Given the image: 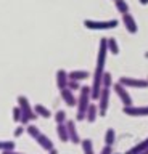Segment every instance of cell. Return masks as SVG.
Segmentation results:
<instances>
[{"instance_id": "4dcf8cb0", "label": "cell", "mask_w": 148, "mask_h": 154, "mask_svg": "<svg viewBox=\"0 0 148 154\" xmlns=\"http://www.w3.org/2000/svg\"><path fill=\"white\" fill-rule=\"evenodd\" d=\"M2 154H23V152H18L15 149H10V151H2Z\"/></svg>"}, {"instance_id": "4fadbf2b", "label": "cell", "mask_w": 148, "mask_h": 154, "mask_svg": "<svg viewBox=\"0 0 148 154\" xmlns=\"http://www.w3.org/2000/svg\"><path fill=\"white\" fill-rule=\"evenodd\" d=\"M36 141H37V144L42 148V149H45V151H50V149H53L55 146H53V141L47 137V135H44V133H40L39 137L36 138Z\"/></svg>"}, {"instance_id": "484cf974", "label": "cell", "mask_w": 148, "mask_h": 154, "mask_svg": "<svg viewBox=\"0 0 148 154\" xmlns=\"http://www.w3.org/2000/svg\"><path fill=\"white\" fill-rule=\"evenodd\" d=\"M55 117V122L56 124H65L66 120H68V117H66V112L63 109H60V111H56V114L53 116Z\"/></svg>"}, {"instance_id": "f1b7e54d", "label": "cell", "mask_w": 148, "mask_h": 154, "mask_svg": "<svg viewBox=\"0 0 148 154\" xmlns=\"http://www.w3.org/2000/svg\"><path fill=\"white\" fill-rule=\"evenodd\" d=\"M24 132H26V127H24V125H20V127L15 130V133H13V135H15V137L18 138V137H21V135L24 133Z\"/></svg>"}, {"instance_id": "836d02e7", "label": "cell", "mask_w": 148, "mask_h": 154, "mask_svg": "<svg viewBox=\"0 0 148 154\" xmlns=\"http://www.w3.org/2000/svg\"><path fill=\"white\" fill-rule=\"evenodd\" d=\"M113 154H114V152H113Z\"/></svg>"}, {"instance_id": "cb8c5ba5", "label": "cell", "mask_w": 148, "mask_h": 154, "mask_svg": "<svg viewBox=\"0 0 148 154\" xmlns=\"http://www.w3.org/2000/svg\"><path fill=\"white\" fill-rule=\"evenodd\" d=\"M102 87H105V88H111L113 87V75L106 71H105L103 79H102Z\"/></svg>"}, {"instance_id": "f546056e", "label": "cell", "mask_w": 148, "mask_h": 154, "mask_svg": "<svg viewBox=\"0 0 148 154\" xmlns=\"http://www.w3.org/2000/svg\"><path fill=\"white\" fill-rule=\"evenodd\" d=\"M100 154H113V146H108V144H105L103 149L100 151Z\"/></svg>"}, {"instance_id": "8992f818", "label": "cell", "mask_w": 148, "mask_h": 154, "mask_svg": "<svg viewBox=\"0 0 148 154\" xmlns=\"http://www.w3.org/2000/svg\"><path fill=\"white\" fill-rule=\"evenodd\" d=\"M109 95H111V88H105L102 87V91H100V96H98V116H105L108 111V106H109Z\"/></svg>"}, {"instance_id": "52a82bcc", "label": "cell", "mask_w": 148, "mask_h": 154, "mask_svg": "<svg viewBox=\"0 0 148 154\" xmlns=\"http://www.w3.org/2000/svg\"><path fill=\"white\" fill-rule=\"evenodd\" d=\"M113 90L116 91V95L119 96V100H121V103H122L124 106H134L132 96L129 95V90H127L124 85H121L119 82H116V84H113Z\"/></svg>"}, {"instance_id": "5b68a950", "label": "cell", "mask_w": 148, "mask_h": 154, "mask_svg": "<svg viewBox=\"0 0 148 154\" xmlns=\"http://www.w3.org/2000/svg\"><path fill=\"white\" fill-rule=\"evenodd\" d=\"M121 85H124L126 88H146L148 80L146 79H138V77H127L124 75L118 80Z\"/></svg>"}, {"instance_id": "2e32d148", "label": "cell", "mask_w": 148, "mask_h": 154, "mask_svg": "<svg viewBox=\"0 0 148 154\" xmlns=\"http://www.w3.org/2000/svg\"><path fill=\"white\" fill-rule=\"evenodd\" d=\"M148 149V138H145L143 141H140V143H137L134 148H131L129 151H126L124 154H142L143 151H146Z\"/></svg>"}, {"instance_id": "ac0fdd59", "label": "cell", "mask_w": 148, "mask_h": 154, "mask_svg": "<svg viewBox=\"0 0 148 154\" xmlns=\"http://www.w3.org/2000/svg\"><path fill=\"white\" fill-rule=\"evenodd\" d=\"M34 112L39 116V117H44V119H50V117H52L50 109L45 108L44 104H36V106H34Z\"/></svg>"}, {"instance_id": "e575fe53", "label": "cell", "mask_w": 148, "mask_h": 154, "mask_svg": "<svg viewBox=\"0 0 148 154\" xmlns=\"http://www.w3.org/2000/svg\"><path fill=\"white\" fill-rule=\"evenodd\" d=\"M146 80H148V79H146Z\"/></svg>"}, {"instance_id": "603a6c76", "label": "cell", "mask_w": 148, "mask_h": 154, "mask_svg": "<svg viewBox=\"0 0 148 154\" xmlns=\"http://www.w3.org/2000/svg\"><path fill=\"white\" fill-rule=\"evenodd\" d=\"M26 133L29 135L31 138H34V140H36L42 132L39 130V127H36V125H32V124H27V125H26Z\"/></svg>"}, {"instance_id": "d6986e66", "label": "cell", "mask_w": 148, "mask_h": 154, "mask_svg": "<svg viewBox=\"0 0 148 154\" xmlns=\"http://www.w3.org/2000/svg\"><path fill=\"white\" fill-rule=\"evenodd\" d=\"M80 146H82V152L84 154H95L93 151V143L90 138H85V140H80Z\"/></svg>"}, {"instance_id": "7402d4cb", "label": "cell", "mask_w": 148, "mask_h": 154, "mask_svg": "<svg viewBox=\"0 0 148 154\" xmlns=\"http://www.w3.org/2000/svg\"><path fill=\"white\" fill-rule=\"evenodd\" d=\"M114 7H116V10L121 14L129 13V3L126 2V0H114Z\"/></svg>"}, {"instance_id": "4316f807", "label": "cell", "mask_w": 148, "mask_h": 154, "mask_svg": "<svg viewBox=\"0 0 148 154\" xmlns=\"http://www.w3.org/2000/svg\"><path fill=\"white\" fill-rule=\"evenodd\" d=\"M21 117H23V112H21L20 106H15L13 108V120L15 122H21Z\"/></svg>"}, {"instance_id": "44dd1931", "label": "cell", "mask_w": 148, "mask_h": 154, "mask_svg": "<svg viewBox=\"0 0 148 154\" xmlns=\"http://www.w3.org/2000/svg\"><path fill=\"white\" fill-rule=\"evenodd\" d=\"M114 141H116V132H114V128H108L106 133H105V144L113 146Z\"/></svg>"}, {"instance_id": "1f68e13d", "label": "cell", "mask_w": 148, "mask_h": 154, "mask_svg": "<svg viewBox=\"0 0 148 154\" xmlns=\"http://www.w3.org/2000/svg\"><path fill=\"white\" fill-rule=\"evenodd\" d=\"M49 154H58V151H56V149L53 148V149H50V151H49Z\"/></svg>"}, {"instance_id": "8fae6325", "label": "cell", "mask_w": 148, "mask_h": 154, "mask_svg": "<svg viewBox=\"0 0 148 154\" xmlns=\"http://www.w3.org/2000/svg\"><path fill=\"white\" fill-rule=\"evenodd\" d=\"M66 127H68V133H69V141L74 144H79L80 137L77 133V128H76V122L74 120H66Z\"/></svg>"}, {"instance_id": "ba28073f", "label": "cell", "mask_w": 148, "mask_h": 154, "mask_svg": "<svg viewBox=\"0 0 148 154\" xmlns=\"http://www.w3.org/2000/svg\"><path fill=\"white\" fill-rule=\"evenodd\" d=\"M122 111L126 116H131V117H143V116H148V106H124Z\"/></svg>"}, {"instance_id": "30bf717a", "label": "cell", "mask_w": 148, "mask_h": 154, "mask_svg": "<svg viewBox=\"0 0 148 154\" xmlns=\"http://www.w3.org/2000/svg\"><path fill=\"white\" fill-rule=\"evenodd\" d=\"M60 96H61V100H63L65 103L69 106V108H73V106L77 104V98H76L74 93L68 88V87H66V88H61V90H60Z\"/></svg>"}, {"instance_id": "ffe728a7", "label": "cell", "mask_w": 148, "mask_h": 154, "mask_svg": "<svg viewBox=\"0 0 148 154\" xmlns=\"http://www.w3.org/2000/svg\"><path fill=\"white\" fill-rule=\"evenodd\" d=\"M106 45H108V53H111V55H118L119 53V45H118V42L114 37L106 38Z\"/></svg>"}, {"instance_id": "9a60e30c", "label": "cell", "mask_w": 148, "mask_h": 154, "mask_svg": "<svg viewBox=\"0 0 148 154\" xmlns=\"http://www.w3.org/2000/svg\"><path fill=\"white\" fill-rule=\"evenodd\" d=\"M68 77H69V80H85V79H89L90 74H89V71H82V69H77V71H71L68 72Z\"/></svg>"}, {"instance_id": "d4e9b609", "label": "cell", "mask_w": 148, "mask_h": 154, "mask_svg": "<svg viewBox=\"0 0 148 154\" xmlns=\"http://www.w3.org/2000/svg\"><path fill=\"white\" fill-rule=\"evenodd\" d=\"M10 149H15V141L0 140V151H10Z\"/></svg>"}, {"instance_id": "277c9868", "label": "cell", "mask_w": 148, "mask_h": 154, "mask_svg": "<svg viewBox=\"0 0 148 154\" xmlns=\"http://www.w3.org/2000/svg\"><path fill=\"white\" fill-rule=\"evenodd\" d=\"M119 24L118 19H108V21H95V19H85L84 26L90 29V31H108V29H114Z\"/></svg>"}, {"instance_id": "9c48e42d", "label": "cell", "mask_w": 148, "mask_h": 154, "mask_svg": "<svg viewBox=\"0 0 148 154\" xmlns=\"http://www.w3.org/2000/svg\"><path fill=\"white\" fill-rule=\"evenodd\" d=\"M122 24L126 26V29H127V32H129V34H137L138 26H137V21L134 19V16H132L131 13L122 14Z\"/></svg>"}, {"instance_id": "3957f363", "label": "cell", "mask_w": 148, "mask_h": 154, "mask_svg": "<svg viewBox=\"0 0 148 154\" xmlns=\"http://www.w3.org/2000/svg\"><path fill=\"white\" fill-rule=\"evenodd\" d=\"M16 101H18V106H20L21 112H23V117H21V122H20L21 125H27L31 120H36L37 117H39V116L34 112V108L31 106L29 100H27L24 95H20Z\"/></svg>"}, {"instance_id": "5bb4252c", "label": "cell", "mask_w": 148, "mask_h": 154, "mask_svg": "<svg viewBox=\"0 0 148 154\" xmlns=\"http://www.w3.org/2000/svg\"><path fill=\"white\" fill-rule=\"evenodd\" d=\"M56 135H58L60 141H63V143H68L69 141V133H68L66 122L65 124H56Z\"/></svg>"}, {"instance_id": "6da1fadb", "label": "cell", "mask_w": 148, "mask_h": 154, "mask_svg": "<svg viewBox=\"0 0 148 154\" xmlns=\"http://www.w3.org/2000/svg\"><path fill=\"white\" fill-rule=\"evenodd\" d=\"M106 56H108L106 38H102L100 45H98V55H97V64H95V72H93V80H92V87H90V96H92V100H98L100 91H102V79L105 74Z\"/></svg>"}, {"instance_id": "7c38bea8", "label": "cell", "mask_w": 148, "mask_h": 154, "mask_svg": "<svg viewBox=\"0 0 148 154\" xmlns=\"http://www.w3.org/2000/svg\"><path fill=\"white\" fill-rule=\"evenodd\" d=\"M68 82H69V77H68V72L65 69H58L56 71V87L61 90V88H66L68 87Z\"/></svg>"}, {"instance_id": "83f0119b", "label": "cell", "mask_w": 148, "mask_h": 154, "mask_svg": "<svg viewBox=\"0 0 148 154\" xmlns=\"http://www.w3.org/2000/svg\"><path fill=\"white\" fill-rule=\"evenodd\" d=\"M68 88H69L71 91L80 90V82H77V80H69V82H68Z\"/></svg>"}, {"instance_id": "d6a6232c", "label": "cell", "mask_w": 148, "mask_h": 154, "mask_svg": "<svg viewBox=\"0 0 148 154\" xmlns=\"http://www.w3.org/2000/svg\"><path fill=\"white\" fill-rule=\"evenodd\" d=\"M140 2V5H148V0H138Z\"/></svg>"}, {"instance_id": "e0dca14e", "label": "cell", "mask_w": 148, "mask_h": 154, "mask_svg": "<svg viewBox=\"0 0 148 154\" xmlns=\"http://www.w3.org/2000/svg\"><path fill=\"white\" fill-rule=\"evenodd\" d=\"M97 116H98V106L93 104V103H90L89 109H87V114H85V120L90 122V124H93L95 120H97Z\"/></svg>"}, {"instance_id": "7a4b0ae2", "label": "cell", "mask_w": 148, "mask_h": 154, "mask_svg": "<svg viewBox=\"0 0 148 154\" xmlns=\"http://www.w3.org/2000/svg\"><path fill=\"white\" fill-rule=\"evenodd\" d=\"M90 100H92V96H90V87H87V85L80 87L77 104H76L77 106V114H76V120L77 122L85 119V114H87V109L90 106Z\"/></svg>"}]
</instances>
